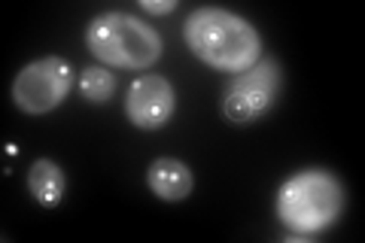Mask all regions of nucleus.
Returning <instances> with one entry per match:
<instances>
[{"mask_svg": "<svg viewBox=\"0 0 365 243\" xmlns=\"http://www.w3.org/2000/svg\"><path fill=\"white\" fill-rule=\"evenodd\" d=\"M28 192L40 207H58L67 195V177L52 158H37L28 170Z\"/></svg>", "mask_w": 365, "mask_h": 243, "instance_id": "8", "label": "nucleus"}, {"mask_svg": "<svg viewBox=\"0 0 365 243\" xmlns=\"http://www.w3.org/2000/svg\"><path fill=\"white\" fill-rule=\"evenodd\" d=\"M174 110H177L174 86L158 73H146L140 79H134L128 88V98H125V115L140 131L165 128Z\"/></svg>", "mask_w": 365, "mask_h": 243, "instance_id": "6", "label": "nucleus"}, {"mask_svg": "<svg viewBox=\"0 0 365 243\" xmlns=\"http://www.w3.org/2000/svg\"><path fill=\"white\" fill-rule=\"evenodd\" d=\"M140 9H146V13H153V16H168V13H174L177 9V0H140Z\"/></svg>", "mask_w": 365, "mask_h": 243, "instance_id": "10", "label": "nucleus"}, {"mask_svg": "<svg viewBox=\"0 0 365 243\" xmlns=\"http://www.w3.org/2000/svg\"><path fill=\"white\" fill-rule=\"evenodd\" d=\"M283 83V71L274 58H259L250 71L237 73L232 86L225 88L222 115L232 125H253L262 119L277 100V91Z\"/></svg>", "mask_w": 365, "mask_h": 243, "instance_id": "5", "label": "nucleus"}, {"mask_svg": "<svg viewBox=\"0 0 365 243\" xmlns=\"http://www.w3.org/2000/svg\"><path fill=\"white\" fill-rule=\"evenodd\" d=\"M116 91V76L110 73V67H86L79 73V95L88 103H104Z\"/></svg>", "mask_w": 365, "mask_h": 243, "instance_id": "9", "label": "nucleus"}, {"mask_svg": "<svg viewBox=\"0 0 365 243\" xmlns=\"http://www.w3.org/2000/svg\"><path fill=\"white\" fill-rule=\"evenodd\" d=\"M182 37L198 61L222 73H244L262 58L259 31L222 6L195 9L182 25Z\"/></svg>", "mask_w": 365, "mask_h": 243, "instance_id": "1", "label": "nucleus"}, {"mask_svg": "<svg viewBox=\"0 0 365 243\" xmlns=\"http://www.w3.org/2000/svg\"><path fill=\"white\" fill-rule=\"evenodd\" d=\"M86 49L107 67L150 71L162 58V37L153 25L131 13H101L86 25Z\"/></svg>", "mask_w": 365, "mask_h": 243, "instance_id": "3", "label": "nucleus"}, {"mask_svg": "<svg viewBox=\"0 0 365 243\" xmlns=\"http://www.w3.org/2000/svg\"><path fill=\"white\" fill-rule=\"evenodd\" d=\"M146 186L150 192L155 195L158 201H186L192 195V186H195V180H192V170L186 161L180 158H155L150 170H146Z\"/></svg>", "mask_w": 365, "mask_h": 243, "instance_id": "7", "label": "nucleus"}, {"mask_svg": "<svg viewBox=\"0 0 365 243\" xmlns=\"http://www.w3.org/2000/svg\"><path fill=\"white\" fill-rule=\"evenodd\" d=\"M73 88L71 64L58 55H46L25 64L13 79V103L28 115H46L58 110Z\"/></svg>", "mask_w": 365, "mask_h": 243, "instance_id": "4", "label": "nucleus"}, {"mask_svg": "<svg viewBox=\"0 0 365 243\" xmlns=\"http://www.w3.org/2000/svg\"><path fill=\"white\" fill-rule=\"evenodd\" d=\"M347 195L332 170H295L277 189V219L295 234H319L332 228L344 213Z\"/></svg>", "mask_w": 365, "mask_h": 243, "instance_id": "2", "label": "nucleus"}]
</instances>
